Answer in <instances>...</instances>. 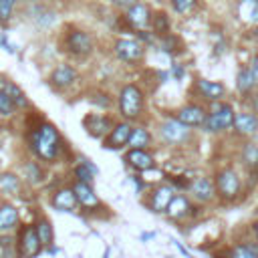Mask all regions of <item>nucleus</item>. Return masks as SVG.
Segmentation results:
<instances>
[{"instance_id":"37","label":"nucleus","mask_w":258,"mask_h":258,"mask_svg":"<svg viewBox=\"0 0 258 258\" xmlns=\"http://www.w3.org/2000/svg\"><path fill=\"white\" fill-rule=\"evenodd\" d=\"M14 4H16V0H0V20L2 22L10 20L12 10H14Z\"/></svg>"},{"instance_id":"7","label":"nucleus","mask_w":258,"mask_h":258,"mask_svg":"<svg viewBox=\"0 0 258 258\" xmlns=\"http://www.w3.org/2000/svg\"><path fill=\"white\" fill-rule=\"evenodd\" d=\"M67 48H69V52L79 54V56L89 54L93 50V38L85 30H71L67 34Z\"/></svg>"},{"instance_id":"40","label":"nucleus","mask_w":258,"mask_h":258,"mask_svg":"<svg viewBox=\"0 0 258 258\" xmlns=\"http://www.w3.org/2000/svg\"><path fill=\"white\" fill-rule=\"evenodd\" d=\"M173 75H175V79H181L183 77V67L181 64H175L173 67Z\"/></svg>"},{"instance_id":"26","label":"nucleus","mask_w":258,"mask_h":258,"mask_svg":"<svg viewBox=\"0 0 258 258\" xmlns=\"http://www.w3.org/2000/svg\"><path fill=\"white\" fill-rule=\"evenodd\" d=\"M36 234H38V240L42 246H50L52 244V238H54V230H52V224L46 220V218H40L36 224Z\"/></svg>"},{"instance_id":"12","label":"nucleus","mask_w":258,"mask_h":258,"mask_svg":"<svg viewBox=\"0 0 258 258\" xmlns=\"http://www.w3.org/2000/svg\"><path fill=\"white\" fill-rule=\"evenodd\" d=\"M83 123H85V129H87V133H89L91 137L109 135L111 129L115 127V125L111 123V119L105 117V115H89V117H85Z\"/></svg>"},{"instance_id":"18","label":"nucleus","mask_w":258,"mask_h":258,"mask_svg":"<svg viewBox=\"0 0 258 258\" xmlns=\"http://www.w3.org/2000/svg\"><path fill=\"white\" fill-rule=\"evenodd\" d=\"M73 191L77 194V200H79V204H81L83 208L93 210V208H99V206H101L97 194L93 191V187H91L89 183H81V181H77V183L73 185Z\"/></svg>"},{"instance_id":"39","label":"nucleus","mask_w":258,"mask_h":258,"mask_svg":"<svg viewBox=\"0 0 258 258\" xmlns=\"http://www.w3.org/2000/svg\"><path fill=\"white\" fill-rule=\"evenodd\" d=\"M250 69H252V75H254V81H256V85H258V54L254 56V60H252V64H250Z\"/></svg>"},{"instance_id":"15","label":"nucleus","mask_w":258,"mask_h":258,"mask_svg":"<svg viewBox=\"0 0 258 258\" xmlns=\"http://www.w3.org/2000/svg\"><path fill=\"white\" fill-rule=\"evenodd\" d=\"M234 131L238 135H252L258 131V115L250 111H240L234 117Z\"/></svg>"},{"instance_id":"32","label":"nucleus","mask_w":258,"mask_h":258,"mask_svg":"<svg viewBox=\"0 0 258 258\" xmlns=\"http://www.w3.org/2000/svg\"><path fill=\"white\" fill-rule=\"evenodd\" d=\"M24 177H26L28 183H34V185L40 183V181H42V169H40V165L34 163V161L26 163V165H24Z\"/></svg>"},{"instance_id":"10","label":"nucleus","mask_w":258,"mask_h":258,"mask_svg":"<svg viewBox=\"0 0 258 258\" xmlns=\"http://www.w3.org/2000/svg\"><path fill=\"white\" fill-rule=\"evenodd\" d=\"M189 194L198 200V202H202V204H206V202H212L214 198H216V185H214V181L210 179V177H196L191 183H189Z\"/></svg>"},{"instance_id":"19","label":"nucleus","mask_w":258,"mask_h":258,"mask_svg":"<svg viewBox=\"0 0 258 258\" xmlns=\"http://www.w3.org/2000/svg\"><path fill=\"white\" fill-rule=\"evenodd\" d=\"M125 161L137 171H145L153 167V157L145 149H129V153L125 155Z\"/></svg>"},{"instance_id":"41","label":"nucleus","mask_w":258,"mask_h":258,"mask_svg":"<svg viewBox=\"0 0 258 258\" xmlns=\"http://www.w3.org/2000/svg\"><path fill=\"white\" fill-rule=\"evenodd\" d=\"M254 111H256V113H258V95H256V97H254Z\"/></svg>"},{"instance_id":"42","label":"nucleus","mask_w":258,"mask_h":258,"mask_svg":"<svg viewBox=\"0 0 258 258\" xmlns=\"http://www.w3.org/2000/svg\"><path fill=\"white\" fill-rule=\"evenodd\" d=\"M254 230H256V234H258V224H256V226H254Z\"/></svg>"},{"instance_id":"11","label":"nucleus","mask_w":258,"mask_h":258,"mask_svg":"<svg viewBox=\"0 0 258 258\" xmlns=\"http://www.w3.org/2000/svg\"><path fill=\"white\" fill-rule=\"evenodd\" d=\"M50 204L56 210H60V212H75L81 206L79 200H77V194L73 191V187H60V189H56L54 196H52V200H50Z\"/></svg>"},{"instance_id":"29","label":"nucleus","mask_w":258,"mask_h":258,"mask_svg":"<svg viewBox=\"0 0 258 258\" xmlns=\"http://www.w3.org/2000/svg\"><path fill=\"white\" fill-rule=\"evenodd\" d=\"M230 258H258V248L254 244H236L230 250Z\"/></svg>"},{"instance_id":"21","label":"nucleus","mask_w":258,"mask_h":258,"mask_svg":"<svg viewBox=\"0 0 258 258\" xmlns=\"http://www.w3.org/2000/svg\"><path fill=\"white\" fill-rule=\"evenodd\" d=\"M196 85H198V91H200L206 99H210V101H220V99L224 97V93H226V87H224L222 83H216V81L200 79Z\"/></svg>"},{"instance_id":"5","label":"nucleus","mask_w":258,"mask_h":258,"mask_svg":"<svg viewBox=\"0 0 258 258\" xmlns=\"http://www.w3.org/2000/svg\"><path fill=\"white\" fill-rule=\"evenodd\" d=\"M16 248H18V256L20 258H36L42 252V244L38 240V234H36V228L34 226L20 228Z\"/></svg>"},{"instance_id":"36","label":"nucleus","mask_w":258,"mask_h":258,"mask_svg":"<svg viewBox=\"0 0 258 258\" xmlns=\"http://www.w3.org/2000/svg\"><path fill=\"white\" fill-rule=\"evenodd\" d=\"M14 105H12V101H10V97L0 89V115H4V117H10L12 113H14Z\"/></svg>"},{"instance_id":"6","label":"nucleus","mask_w":258,"mask_h":258,"mask_svg":"<svg viewBox=\"0 0 258 258\" xmlns=\"http://www.w3.org/2000/svg\"><path fill=\"white\" fill-rule=\"evenodd\" d=\"M216 189L220 194V198L224 200H234L240 194V177L232 167H226L222 171H218L216 175Z\"/></svg>"},{"instance_id":"30","label":"nucleus","mask_w":258,"mask_h":258,"mask_svg":"<svg viewBox=\"0 0 258 258\" xmlns=\"http://www.w3.org/2000/svg\"><path fill=\"white\" fill-rule=\"evenodd\" d=\"M75 177H77V181H81V183H91V179H93V173H97V169L91 165V163H81V165H75Z\"/></svg>"},{"instance_id":"28","label":"nucleus","mask_w":258,"mask_h":258,"mask_svg":"<svg viewBox=\"0 0 258 258\" xmlns=\"http://www.w3.org/2000/svg\"><path fill=\"white\" fill-rule=\"evenodd\" d=\"M20 187V179L16 173H2L0 175V194H16Z\"/></svg>"},{"instance_id":"20","label":"nucleus","mask_w":258,"mask_h":258,"mask_svg":"<svg viewBox=\"0 0 258 258\" xmlns=\"http://www.w3.org/2000/svg\"><path fill=\"white\" fill-rule=\"evenodd\" d=\"M191 210H194V208H191V204H189V200H187L185 196H175V198L169 202V206H167V210H165V216L171 218V220H181V218L189 216Z\"/></svg>"},{"instance_id":"2","label":"nucleus","mask_w":258,"mask_h":258,"mask_svg":"<svg viewBox=\"0 0 258 258\" xmlns=\"http://www.w3.org/2000/svg\"><path fill=\"white\" fill-rule=\"evenodd\" d=\"M234 117H236V111H234V107L230 103H218L208 113L204 129L208 133H222V131H226V129H230L234 125Z\"/></svg>"},{"instance_id":"3","label":"nucleus","mask_w":258,"mask_h":258,"mask_svg":"<svg viewBox=\"0 0 258 258\" xmlns=\"http://www.w3.org/2000/svg\"><path fill=\"white\" fill-rule=\"evenodd\" d=\"M119 111L125 119H135L143 111V93L137 85H125L119 93Z\"/></svg>"},{"instance_id":"8","label":"nucleus","mask_w":258,"mask_h":258,"mask_svg":"<svg viewBox=\"0 0 258 258\" xmlns=\"http://www.w3.org/2000/svg\"><path fill=\"white\" fill-rule=\"evenodd\" d=\"M115 54L125 62H135L143 56V44L133 38H121L115 42Z\"/></svg>"},{"instance_id":"24","label":"nucleus","mask_w":258,"mask_h":258,"mask_svg":"<svg viewBox=\"0 0 258 258\" xmlns=\"http://www.w3.org/2000/svg\"><path fill=\"white\" fill-rule=\"evenodd\" d=\"M236 87L240 93L244 95H250L256 87V81H254V75H252V69L246 67V69H240L238 71V77H236Z\"/></svg>"},{"instance_id":"17","label":"nucleus","mask_w":258,"mask_h":258,"mask_svg":"<svg viewBox=\"0 0 258 258\" xmlns=\"http://www.w3.org/2000/svg\"><path fill=\"white\" fill-rule=\"evenodd\" d=\"M77 81V71L71 64H60L50 73V85L56 89H67Z\"/></svg>"},{"instance_id":"22","label":"nucleus","mask_w":258,"mask_h":258,"mask_svg":"<svg viewBox=\"0 0 258 258\" xmlns=\"http://www.w3.org/2000/svg\"><path fill=\"white\" fill-rule=\"evenodd\" d=\"M0 89L10 97V101H12V105H14L16 109H24V107H28V99H26L24 91H22L16 83L6 81V83H2V87H0Z\"/></svg>"},{"instance_id":"34","label":"nucleus","mask_w":258,"mask_h":258,"mask_svg":"<svg viewBox=\"0 0 258 258\" xmlns=\"http://www.w3.org/2000/svg\"><path fill=\"white\" fill-rule=\"evenodd\" d=\"M171 6H173V10L179 12V14H189V12L196 10L198 0H171Z\"/></svg>"},{"instance_id":"16","label":"nucleus","mask_w":258,"mask_h":258,"mask_svg":"<svg viewBox=\"0 0 258 258\" xmlns=\"http://www.w3.org/2000/svg\"><path fill=\"white\" fill-rule=\"evenodd\" d=\"M125 18H127V22H129L133 28H139V30H143V28H145V26L151 22L149 8H147L143 2H137L135 6H131V8L127 10Z\"/></svg>"},{"instance_id":"13","label":"nucleus","mask_w":258,"mask_h":258,"mask_svg":"<svg viewBox=\"0 0 258 258\" xmlns=\"http://www.w3.org/2000/svg\"><path fill=\"white\" fill-rule=\"evenodd\" d=\"M175 198V191H173V185H159L151 191L149 196V208L153 212H165L169 202Z\"/></svg>"},{"instance_id":"35","label":"nucleus","mask_w":258,"mask_h":258,"mask_svg":"<svg viewBox=\"0 0 258 258\" xmlns=\"http://www.w3.org/2000/svg\"><path fill=\"white\" fill-rule=\"evenodd\" d=\"M173 46H177V48H181V42H179V38L177 36H173V34H165V36H161V48L165 50V52H177Z\"/></svg>"},{"instance_id":"1","label":"nucleus","mask_w":258,"mask_h":258,"mask_svg":"<svg viewBox=\"0 0 258 258\" xmlns=\"http://www.w3.org/2000/svg\"><path fill=\"white\" fill-rule=\"evenodd\" d=\"M28 143L32 153L42 161H54L58 159V153L62 149L60 135L50 123H40L28 133Z\"/></svg>"},{"instance_id":"14","label":"nucleus","mask_w":258,"mask_h":258,"mask_svg":"<svg viewBox=\"0 0 258 258\" xmlns=\"http://www.w3.org/2000/svg\"><path fill=\"white\" fill-rule=\"evenodd\" d=\"M206 117H208V113L200 105H185L177 113V121H181L187 127H200V125H204L206 123Z\"/></svg>"},{"instance_id":"31","label":"nucleus","mask_w":258,"mask_h":258,"mask_svg":"<svg viewBox=\"0 0 258 258\" xmlns=\"http://www.w3.org/2000/svg\"><path fill=\"white\" fill-rule=\"evenodd\" d=\"M242 161L248 167H256L258 165V145L256 143H246L242 149Z\"/></svg>"},{"instance_id":"38","label":"nucleus","mask_w":258,"mask_h":258,"mask_svg":"<svg viewBox=\"0 0 258 258\" xmlns=\"http://www.w3.org/2000/svg\"><path fill=\"white\" fill-rule=\"evenodd\" d=\"M111 2H113L117 8H127V10H129V8L135 6L139 0H111Z\"/></svg>"},{"instance_id":"25","label":"nucleus","mask_w":258,"mask_h":258,"mask_svg":"<svg viewBox=\"0 0 258 258\" xmlns=\"http://www.w3.org/2000/svg\"><path fill=\"white\" fill-rule=\"evenodd\" d=\"M149 141H151V135H149V131H147L145 127H133L127 145H129L131 149H145V147L149 145Z\"/></svg>"},{"instance_id":"9","label":"nucleus","mask_w":258,"mask_h":258,"mask_svg":"<svg viewBox=\"0 0 258 258\" xmlns=\"http://www.w3.org/2000/svg\"><path fill=\"white\" fill-rule=\"evenodd\" d=\"M131 131H133V127H131L129 123H117V125L111 129V133L105 137L103 147H107V149H119V147H125V145L129 143Z\"/></svg>"},{"instance_id":"4","label":"nucleus","mask_w":258,"mask_h":258,"mask_svg":"<svg viewBox=\"0 0 258 258\" xmlns=\"http://www.w3.org/2000/svg\"><path fill=\"white\" fill-rule=\"evenodd\" d=\"M159 135L167 145H185L191 139V127L177 119H165L159 127Z\"/></svg>"},{"instance_id":"33","label":"nucleus","mask_w":258,"mask_h":258,"mask_svg":"<svg viewBox=\"0 0 258 258\" xmlns=\"http://www.w3.org/2000/svg\"><path fill=\"white\" fill-rule=\"evenodd\" d=\"M151 22H153V32L155 34H161V36L169 34V18L163 12H157Z\"/></svg>"},{"instance_id":"27","label":"nucleus","mask_w":258,"mask_h":258,"mask_svg":"<svg viewBox=\"0 0 258 258\" xmlns=\"http://www.w3.org/2000/svg\"><path fill=\"white\" fill-rule=\"evenodd\" d=\"M238 12L246 22L258 24V0H242Z\"/></svg>"},{"instance_id":"23","label":"nucleus","mask_w":258,"mask_h":258,"mask_svg":"<svg viewBox=\"0 0 258 258\" xmlns=\"http://www.w3.org/2000/svg\"><path fill=\"white\" fill-rule=\"evenodd\" d=\"M18 224V210L10 204H0V232H8Z\"/></svg>"}]
</instances>
